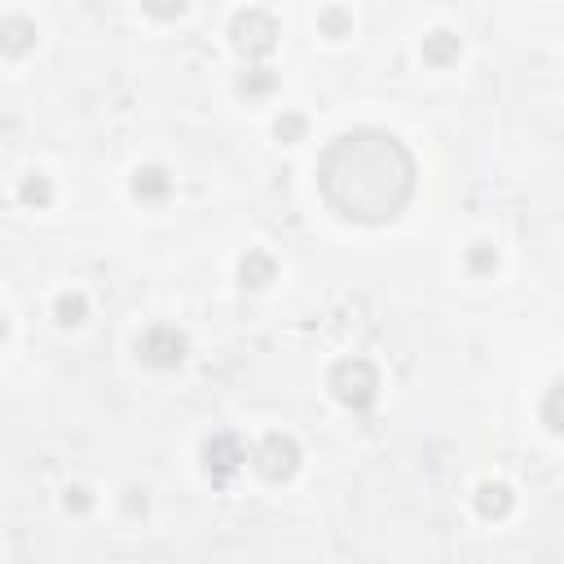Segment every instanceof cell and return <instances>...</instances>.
Wrapping results in <instances>:
<instances>
[{
	"label": "cell",
	"mask_w": 564,
	"mask_h": 564,
	"mask_svg": "<svg viewBox=\"0 0 564 564\" xmlns=\"http://www.w3.org/2000/svg\"><path fill=\"white\" fill-rule=\"evenodd\" d=\"M133 195H137L141 203H164V199L173 195V177H168V168H159V164L137 168V173H133Z\"/></svg>",
	"instance_id": "obj_7"
},
{
	"label": "cell",
	"mask_w": 564,
	"mask_h": 564,
	"mask_svg": "<svg viewBox=\"0 0 564 564\" xmlns=\"http://www.w3.org/2000/svg\"><path fill=\"white\" fill-rule=\"evenodd\" d=\"M317 186L344 221L384 225L415 195V159L384 128H353L322 150Z\"/></svg>",
	"instance_id": "obj_1"
},
{
	"label": "cell",
	"mask_w": 564,
	"mask_h": 564,
	"mask_svg": "<svg viewBox=\"0 0 564 564\" xmlns=\"http://www.w3.org/2000/svg\"><path fill=\"white\" fill-rule=\"evenodd\" d=\"M124 507H128L133 516H137V512H146V507H150V503H146V490H128V499H124Z\"/></svg>",
	"instance_id": "obj_20"
},
{
	"label": "cell",
	"mask_w": 564,
	"mask_h": 564,
	"mask_svg": "<svg viewBox=\"0 0 564 564\" xmlns=\"http://www.w3.org/2000/svg\"><path fill=\"white\" fill-rule=\"evenodd\" d=\"M467 270H472V274H494V270H499V252H494L490 243H476V248L467 252Z\"/></svg>",
	"instance_id": "obj_16"
},
{
	"label": "cell",
	"mask_w": 564,
	"mask_h": 564,
	"mask_svg": "<svg viewBox=\"0 0 564 564\" xmlns=\"http://www.w3.org/2000/svg\"><path fill=\"white\" fill-rule=\"evenodd\" d=\"M18 195H23V203H32V208H49V203H53V186H49L45 173H32Z\"/></svg>",
	"instance_id": "obj_15"
},
{
	"label": "cell",
	"mask_w": 564,
	"mask_h": 564,
	"mask_svg": "<svg viewBox=\"0 0 564 564\" xmlns=\"http://www.w3.org/2000/svg\"><path fill=\"white\" fill-rule=\"evenodd\" d=\"M472 503H476V512L486 516V521H503L516 499H512V490L503 486V480H486V486H476V499H472Z\"/></svg>",
	"instance_id": "obj_8"
},
{
	"label": "cell",
	"mask_w": 564,
	"mask_h": 564,
	"mask_svg": "<svg viewBox=\"0 0 564 564\" xmlns=\"http://www.w3.org/2000/svg\"><path fill=\"white\" fill-rule=\"evenodd\" d=\"M186 336L177 327H168V322H159V327H150L141 340H137V358L154 371H177L186 362Z\"/></svg>",
	"instance_id": "obj_4"
},
{
	"label": "cell",
	"mask_w": 564,
	"mask_h": 564,
	"mask_svg": "<svg viewBox=\"0 0 564 564\" xmlns=\"http://www.w3.org/2000/svg\"><path fill=\"white\" fill-rule=\"evenodd\" d=\"M234 45L243 49V53H270L274 40H278V23L274 14L265 10H243V14H234Z\"/></svg>",
	"instance_id": "obj_5"
},
{
	"label": "cell",
	"mask_w": 564,
	"mask_h": 564,
	"mask_svg": "<svg viewBox=\"0 0 564 564\" xmlns=\"http://www.w3.org/2000/svg\"><path fill=\"white\" fill-rule=\"evenodd\" d=\"M53 317L62 322V327H79V322L89 317V300H85V291H62L58 304H53Z\"/></svg>",
	"instance_id": "obj_12"
},
{
	"label": "cell",
	"mask_w": 564,
	"mask_h": 564,
	"mask_svg": "<svg viewBox=\"0 0 564 564\" xmlns=\"http://www.w3.org/2000/svg\"><path fill=\"white\" fill-rule=\"evenodd\" d=\"M454 58H459V36H454V32H433V36H424V62L450 66Z\"/></svg>",
	"instance_id": "obj_11"
},
{
	"label": "cell",
	"mask_w": 564,
	"mask_h": 564,
	"mask_svg": "<svg viewBox=\"0 0 564 564\" xmlns=\"http://www.w3.org/2000/svg\"><path fill=\"white\" fill-rule=\"evenodd\" d=\"M32 45H36V27H32L27 18H18V14H5V18H0V49H5V58L27 53Z\"/></svg>",
	"instance_id": "obj_9"
},
{
	"label": "cell",
	"mask_w": 564,
	"mask_h": 564,
	"mask_svg": "<svg viewBox=\"0 0 564 564\" xmlns=\"http://www.w3.org/2000/svg\"><path fill=\"white\" fill-rule=\"evenodd\" d=\"M331 392H336V401L344 411H353V415H362V411H371L375 406V397H379V371L366 362V358H340L336 366H331Z\"/></svg>",
	"instance_id": "obj_2"
},
{
	"label": "cell",
	"mask_w": 564,
	"mask_h": 564,
	"mask_svg": "<svg viewBox=\"0 0 564 564\" xmlns=\"http://www.w3.org/2000/svg\"><path fill=\"white\" fill-rule=\"evenodd\" d=\"M252 463H256V472L270 480V486H283V480H291V476L300 472V446H296L287 433H270V437L256 446Z\"/></svg>",
	"instance_id": "obj_3"
},
{
	"label": "cell",
	"mask_w": 564,
	"mask_h": 564,
	"mask_svg": "<svg viewBox=\"0 0 564 564\" xmlns=\"http://www.w3.org/2000/svg\"><path fill=\"white\" fill-rule=\"evenodd\" d=\"M248 463V450H243V441L238 437H229V433H221V437H212V441H203V472L216 480V486H225V480Z\"/></svg>",
	"instance_id": "obj_6"
},
{
	"label": "cell",
	"mask_w": 564,
	"mask_h": 564,
	"mask_svg": "<svg viewBox=\"0 0 564 564\" xmlns=\"http://www.w3.org/2000/svg\"><path fill=\"white\" fill-rule=\"evenodd\" d=\"M274 256L270 252H248L243 261H238V283L243 287H252V291H261V287H270L274 283Z\"/></svg>",
	"instance_id": "obj_10"
},
{
	"label": "cell",
	"mask_w": 564,
	"mask_h": 564,
	"mask_svg": "<svg viewBox=\"0 0 564 564\" xmlns=\"http://www.w3.org/2000/svg\"><path fill=\"white\" fill-rule=\"evenodd\" d=\"M89 507H93V494L85 486H71L66 490V512H89Z\"/></svg>",
	"instance_id": "obj_19"
},
{
	"label": "cell",
	"mask_w": 564,
	"mask_h": 564,
	"mask_svg": "<svg viewBox=\"0 0 564 564\" xmlns=\"http://www.w3.org/2000/svg\"><path fill=\"white\" fill-rule=\"evenodd\" d=\"M317 23H322V32L336 36V40H340V36H349V27H353V18H349L344 10H322V14H317Z\"/></svg>",
	"instance_id": "obj_18"
},
{
	"label": "cell",
	"mask_w": 564,
	"mask_h": 564,
	"mask_svg": "<svg viewBox=\"0 0 564 564\" xmlns=\"http://www.w3.org/2000/svg\"><path fill=\"white\" fill-rule=\"evenodd\" d=\"M274 85H278V75L270 66H252L238 75V93L243 98H265V93H274Z\"/></svg>",
	"instance_id": "obj_13"
},
{
	"label": "cell",
	"mask_w": 564,
	"mask_h": 564,
	"mask_svg": "<svg viewBox=\"0 0 564 564\" xmlns=\"http://www.w3.org/2000/svg\"><path fill=\"white\" fill-rule=\"evenodd\" d=\"M542 424H547L555 437H564V379L551 384L547 397H542Z\"/></svg>",
	"instance_id": "obj_14"
},
{
	"label": "cell",
	"mask_w": 564,
	"mask_h": 564,
	"mask_svg": "<svg viewBox=\"0 0 564 564\" xmlns=\"http://www.w3.org/2000/svg\"><path fill=\"white\" fill-rule=\"evenodd\" d=\"M304 128H309V124H304V115H296V111L278 115V124H274L278 141H287V146H291V141H300V137H304Z\"/></svg>",
	"instance_id": "obj_17"
}]
</instances>
